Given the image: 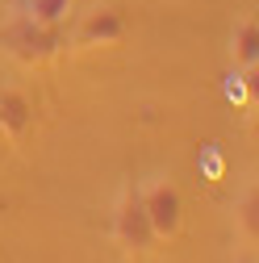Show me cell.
<instances>
[{
	"mask_svg": "<svg viewBox=\"0 0 259 263\" xmlns=\"http://www.w3.org/2000/svg\"><path fill=\"white\" fill-rule=\"evenodd\" d=\"M113 238H117L130 255H146V251L159 242L138 188H125V192H121V201H117V209H113Z\"/></svg>",
	"mask_w": 259,
	"mask_h": 263,
	"instance_id": "obj_2",
	"label": "cell"
},
{
	"mask_svg": "<svg viewBox=\"0 0 259 263\" xmlns=\"http://www.w3.org/2000/svg\"><path fill=\"white\" fill-rule=\"evenodd\" d=\"M142 205H146V217H151V226H155V238H176L180 234V226H184V196H180V188L172 184V180H163V176H151L142 188Z\"/></svg>",
	"mask_w": 259,
	"mask_h": 263,
	"instance_id": "obj_3",
	"label": "cell"
},
{
	"mask_svg": "<svg viewBox=\"0 0 259 263\" xmlns=\"http://www.w3.org/2000/svg\"><path fill=\"white\" fill-rule=\"evenodd\" d=\"M197 167H201L205 180H217V176H221V155H217V146H205V151H201Z\"/></svg>",
	"mask_w": 259,
	"mask_h": 263,
	"instance_id": "obj_9",
	"label": "cell"
},
{
	"mask_svg": "<svg viewBox=\"0 0 259 263\" xmlns=\"http://www.w3.org/2000/svg\"><path fill=\"white\" fill-rule=\"evenodd\" d=\"M238 263H255V259H238Z\"/></svg>",
	"mask_w": 259,
	"mask_h": 263,
	"instance_id": "obj_11",
	"label": "cell"
},
{
	"mask_svg": "<svg viewBox=\"0 0 259 263\" xmlns=\"http://www.w3.org/2000/svg\"><path fill=\"white\" fill-rule=\"evenodd\" d=\"M71 5L76 0H17L13 13H21L29 21H42V25H63L67 13H71Z\"/></svg>",
	"mask_w": 259,
	"mask_h": 263,
	"instance_id": "obj_7",
	"label": "cell"
},
{
	"mask_svg": "<svg viewBox=\"0 0 259 263\" xmlns=\"http://www.w3.org/2000/svg\"><path fill=\"white\" fill-rule=\"evenodd\" d=\"M121 34H125L121 13L113 5H96L76 25V46H113V42H121Z\"/></svg>",
	"mask_w": 259,
	"mask_h": 263,
	"instance_id": "obj_4",
	"label": "cell"
},
{
	"mask_svg": "<svg viewBox=\"0 0 259 263\" xmlns=\"http://www.w3.org/2000/svg\"><path fill=\"white\" fill-rule=\"evenodd\" d=\"M230 59L238 67H255L259 63V21H238L234 34H230Z\"/></svg>",
	"mask_w": 259,
	"mask_h": 263,
	"instance_id": "obj_6",
	"label": "cell"
},
{
	"mask_svg": "<svg viewBox=\"0 0 259 263\" xmlns=\"http://www.w3.org/2000/svg\"><path fill=\"white\" fill-rule=\"evenodd\" d=\"M238 230H243L251 242H259V184H251L238 196Z\"/></svg>",
	"mask_w": 259,
	"mask_h": 263,
	"instance_id": "obj_8",
	"label": "cell"
},
{
	"mask_svg": "<svg viewBox=\"0 0 259 263\" xmlns=\"http://www.w3.org/2000/svg\"><path fill=\"white\" fill-rule=\"evenodd\" d=\"M63 46V25H42V21H29L21 13H13L0 29V50L13 54L17 63L34 67V63H46L50 54H59Z\"/></svg>",
	"mask_w": 259,
	"mask_h": 263,
	"instance_id": "obj_1",
	"label": "cell"
},
{
	"mask_svg": "<svg viewBox=\"0 0 259 263\" xmlns=\"http://www.w3.org/2000/svg\"><path fill=\"white\" fill-rule=\"evenodd\" d=\"M34 121V101L21 88H0V134L21 138Z\"/></svg>",
	"mask_w": 259,
	"mask_h": 263,
	"instance_id": "obj_5",
	"label": "cell"
},
{
	"mask_svg": "<svg viewBox=\"0 0 259 263\" xmlns=\"http://www.w3.org/2000/svg\"><path fill=\"white\" fill-rule=\"evenodd\" d=\"M243 84H247V101H251V105H259V63L243 71Z\"/></svg>",
	"mask_w": 259,
	"mask_h": 263,
	"instance_id": "obj_10",
	"label": "cell"
}]
</instances>
